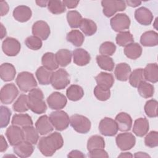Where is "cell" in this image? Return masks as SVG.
<instances>
[{
  "label": "cell",
  "instance_id": "cell-8",
  "mask_svg": "<svg viewBox=\"0 0 158 158\" xmlns=\"http://www.w3.org/2000/svg\"><path fill=\"white\" fill-rule=\"evenodd\" d=\"M130 23V17L123 13L116 14L110 20L111 28L116 32H121L128 29Z\"/></svg>",
  "mask_w": 158,
  "mask_h": 158
},
{
  "label": "cell",
  "instance_id": "cell-34",
  "mask_svg": "<svg viewBox=\"0 0 158 158\" xmlns=\"http://www.w3.org/2000/svg\"><path fill=\"white\" fill-rule=\"evenodd\" d=\"M12 124L19 127H25L33 125V121L31 117L27 114H15L12 119Z\"/></svg>",
  "mask_w": 158,
  "mask_h": 158
},
{
  "label": "cell",
  "instance_id": "cell-46",
  "mask_svg": "<svg viewBox=\"0 0 158 158\" xmlns=\"http://www.w3.org/2000/svg\"><path fill=\"white\" fill-rule=\"evenodd\" d=\"M116 46L114 43L110 41H105L102 43L99 49V53L104 56H112L115 52Z\"/></svg>",
  "mask_w": 158,
  "mask_h": 158
},
{
  "label": "cell",
  "instance_id": "cell-47",
  "mask_svg": "<svg viewBox=\"0 0 158 158\" xmlns=\"http://www.w3.org/2000/svg\"><path fill=\"white\" fill-rule=\"evenodd\" d=\"M25 45L31 50H38L43 45V43L41 39L35 36H30L27 37L25 40Z\"/></svg>",
  "mask_w": 158,
  "mask_h": 158
},
{
  "label": "cell",
  "instance_id": "cell-21",
  "mask_svg": "<svg viewBox=\"0 0 158 158\" xmlns=\"http://www.w3.org/2000/svg\"><path fill=\"white\" fill-rule=\"evenodd\" d=\"M73 62L78 66H84L88 64L91 60L90 54L82 48H77L73 51Z\"/></svg>",
  "mask_w": 158,
  "mask_h": 158
},
{
  "label": "cell",
  "instance_id": "cell-54",
  "mask_svg": "<svg viewBox=\"0 0 158 158\" xmlns=\"http://www.w3.org/2000/svg\"><path fill=\"white\" fill-rule=\"evenodd\" d=\"M68 157H85V156L84 155V154L78 150H73L71 152H70L69 153V154L67 155Z\"/></svg>",
  "mask_w": 158,
  "mask_h": 158
},
{
  "label": "cell",
  "instance_id": "cell-14",
  "mask_svg": "<svg viewBox=\"0 0 158 158\" xmlns=\"http://www.w3.org/2000/svg\"><path fill=\"white\" fill-rule=\"evenodd\" d=\"M6 136L9 143L12 146L23 141L22 129L17 125H12L9 127L6 130Z\"/></svg>",
  "mask_w": 158,
  "mask_h": 158
},
{
  "label": "cell",
  "instance_id": "cell-7",
  "mask_svg": "<svg viewBox=\"0 0 158 158\" xmlns=\"http://www.w3.org/2000/svg\"><path fill=\"white\" fill-rule=\"evenodd\" d=\"M102 12L107 17L114 15L117 12L123 11L126 9V3L124 1L103 0L101 1Z\"/></svg>",
  "mask_w": 158,
  "mask_h": 158
},
{
  "label": "cell",
  "instance_id": "cell-44",
  "mask_svg": "<svg viewBox=\"0 0 158 158\" xmlns=\"http://www.w3.org/2000/svg\"><path fill=\"white\" fill-rule=\"evenodd\" d=\"M47 6L49 11L53 14H60L65 11V6L60 1H49Z\"/></svg>",
  "mask_w": 158,
  "mask_h": 158
},
{
  "label": "cell",
  "instance_id": "cell-2",
  "mask_svg": "<svg viewBox=\"0 0 158 158\" xmlns=\"http://www.w3.org/2000/svg\"><path fill=\"white\" fill-rule=\"evenodd\" d=\"M28 105L29 109L35 114H41L47 110V106L44 101L43 91L39 88H34L28 94Z\"/></svg>",
  "mask_w": 158,
  "mask_h": 158
},
{
  "label": "cell",
  "instance_id": "cell-33",
  "mask_svg": "<svg viewBox=\"0 0 158 158\" xmlns=\"http://www.w3.org/2000/svg\"><path fill=\"white\" fill-rule=\"evenodd\" d=\"M79 27L81 31L86 36H92L97 31L96 23L88 19H83Z\"/></svg>",
  "mask_w": 158,
  "mask_h": 158
},
{
  "label": "cell",
  "instance_id": "cell-18",
  "mask_svg": "<svg viewBox=\"0 0 158 158\" xmlns=\"http://www.w3.org/2000/svg\"><path fill=\"white\" fill-rule=\"evenodd\" d=\"M14 152L19 157L25 158L30 157L34 151L33 144L23 141L21 143L15 145L13 148Z\"/></svg>",
  "mask_w": 158,
  "mask_h": 158
},
{
  "label": "cell",
  "instance_id": "cell-58",
  "mask_svg": "<svg viewBox=\"0 0 158 158\" xmlns=\"http://www.w3.org/2000/svg\"><path fill=\"white\" fill-rule=\"evenodd\" d=\"M48 1H36V3L40 7H46L48 5Z\"/></svg>",
  "mask_w": 158,
  "mask_h": 158
},
{
  "label": "cell",
  "instance_id": "cell-31",
  "mask_svg": "<svg viewBox=\"0 0 158 158\" xmlns=\"http://www.w3.org/2000/svg\"><path fill=\"white\" fill-rule=\"evenodd\" d=\"M23 141L29 142L33 144H36L39 139V133L32 125L23 127L22 128Z\"/></svg>",
  "mask_w": 158,
  "mask_h": 158
},
{
  "label": "cell",
  "instance_id": "cell-10",
  "mask_svg": "<svg viewBox=\"0 0 158 158\" xmlns=\"http://www.w3.org/2000/svg\"><path fill=\"white\" fill-rule=\"evenodd\" d=\"M99 130L100 133L104 136H113L117 133L118 129L115 120L109 117H104L99 122Z\"/></svg>",
  "mask_w": 158,
  "mask_h": 158
},
{
  "label": "cell",
  "instance_id": "cell-17",
  "mask_svg": "<svg viewBox=\"0 0 158 158\" xmlns=\"http://www.w3.org/2000/svg\"><path fill=\"white\" fill-rule=\"evenodd\" d=\"M35 128L41 135H46L52 132L54 130V127L46 115H42L38 118L35 123Z\"/></svg>",
  "mask_w": 158,
  "mask_h": 158
},
{
  "label": "cell",
  "instance_id": "cell-43",
  "mask_svg": "<svg viewBox=\"0 0 158 158\" xmlns=\"http://www.w3.org/2000/svg\"><path fill=\"white\" fill-rule=\"evenodd\" d=\"M129 83L134 88H137L139 84L144 81L143 69H136L131 72L129 76Z\"/></svg>",
  "mask_w": 158,
  "mask_h": 158
},
{
  "label": "cell",
  "instance_id": "cell-6",
  "mask_svg": "<svg viewBox=\"0 0 158 158\" xmlns=\"http://www.w3.org/2000/svg\"><path fill=\"white\" fill-rule=\"evenodd\" d=\"M70 82L69 75L68 72L63 69H59L52 74L51 84L56 89L59 90L64 89Z\"/></svg>",
  "mask_w": 158,
  "mask_h": 158
},
{
  "label": "cell",
  "instance_id": "cell-39",
  "mask_svg": "<svg viewBox=\"0 0 158 158\" xmlns=\"http://www.w3.org/2000/svg\"><path fill=\"white\" fill-rule=\"evenodd\" d=\"M115 41L118 46L125 47L128 44L133 43L134 38L129 31H123L119 32L117 35Z\"/></svg>",
  "mask_w": 158,
  "mask_h": 158
},
{
  "label": "cell",
  "instance_id": "cell-55",
  "mask_svg": "<svg viewBox=\"0 0 158 158\" xmlns=\"http://www.w3.org/2000/svg\"><path fill=\"white\" fill-rule=\"evenodd\" d=\"M7 147H8V145H7V143L5 138H4L3 135H1V138H0V151L1 152H4L5 151H6Z\"/></svg>",
  "mask_w": 158,
  "mask_h": 158
},
{
  "label": "cell",
  "instance_id": "cell-52",
  "mask_svg": "<svg viewBox=\"0 0 158 158\" xmlns=\"http://www.w3.org/2000/svg\"><path fill=\"white\" fill-rule=\"evenodd\" d=\"M65 6H66L69 9L75 8L78 4L79 3V1H72V0H64L62 1Z\"/></svg>",
  "mask_w": 158,
  "mask_h": 158
},
{
  "label": "cell",
  "instance_id": "cell-19",
  "mask_svg": "<svg viewBox=\"0 0 158 158\" xmlns=\"http://www.w3.org/2000/svg\"><path fill=\"white\" fill-rule=\"evenodd\" d=\"M115 121L117 125L118 129L120 131H127L131 128L132 118L126 112H120L116 117Z\"/></svg>",
  "mask_w": 158,
  "mask_h": 158
},
{
  "label": "cell",
  "instance_id": "cell-15",
  "mask_svg": "<svg viewBox=\"0 0 158 158\" xmlns=\"http://www.w3.org/2000/svg\"><path fill=\"white\" fill-rule=\"evenodd\" d=\"M51 33L48 24L43 20H38L35 22L32 26V33L41 40H46L49 36Z\"/></svg>",
  "mask_w": 158,
  "mask_h": 158
},
{
  "label": "cell",
  "instance_id": "cell-24",
  "mask_svg": "<svg viewBox=\"0 0 158 158\" xmlns=\"http://www.w3.org/2000/svg\"><path fill=\"white\" fill-rule=\"evenodd\" d=\"M16 75L15 67L10 63H4L0 66V77L4 81H10L14 79Z\"/></svg>",
  "mask_w": 158,
  "mask_h": 158
},
{
  "label": "cell",
  "instance_id": "cell-49",
  "mask_svg": "<svg viewBox=\"0 0 158 158\" xmlns=\"http://www.w3.org/2000/svg\"><path fill=\"white\" fill-rule=\"evenodd\" d=\"M144 143L147 147L153 148L158 146V132L150 131L144 138Z\"/></svg>",
  "mask_w": 158,
  "mask_h": 158
},
{
  "label": "cell",
  "instance_id": "cell-40",
  "mask_svg": "<svg viewBox=\"0 0 158 158\" xmlns=\"http://www.w3.org/2000/svg\"><path fill=\"white\" fill-rule=\"evenodd\" d=\"M12 107L15 112H27L29 109L28 105V96L25 94H20L16 101L14 103Z\"/></svg>",
  "mask_w": 158,
  "mask_h": 158
},
{
  "label": "cell",
  "instance_id": "cell-13",
  "mask_svg": "<svg viewBox=\"0 0 158 158\" xmlns=\"http://www.w3.org/2000/svg\"><path fill=\"white\" fill-rule=\"evenodd\" d=\"M66 97L59 92H53L47 98V103L49 108L53 110H60L67 104Z\"/></svg>",
  "mask_w": 158,
  "mask_h": 158
},
{
  "label": "cell",
  "instance_id": "cell-48",
  "mask_svg": "<svg viewBox=\"0 0 158 158\" xmlns=\"http://www.w3.org/2000/svg\"><path fill=\"white\" fill-rule=\"evenodd\" d=\"M10 110L4 106H1V121H0V127L1 128L6 127L10 122V118L11 116Z\"/></svg>",
  "mask_w": 158,
  "mask_h": 158
},
{
  "label": "cell",
  "instance_id": "cell-22",
  "mask_svg": "<svg viewBox=\"0 0 158 158\" xmlns=\"http://www.w3.org/2000/svg\"><path fill=\"white\" fill-rule=\"evenodd\" d=\"M149 129V122L147 118L141 117L136 119L133 124V132L139 137H143L146 135Z\"/></svg>",
  "mask_w": 158,
  "mask_h": 158
},
{
  "label": "cell",
  "instance_id": "cell-9",
  "mask_svg": "<svg viewBox=\"0 0 158 158\" xmlns=\"http://www.w3.org/2000/svg\"><path fill=\"white\" fill-rule=\"evenodd\" d=\"M18 94L19 91L17 86L14 83H7L1 89V102L4 104H11L17 98Z\"/></svg>",
  "mask_w": 158,
  "mask_h": 158
},
{
  "label": "cell",
  "instance_id": "cell-32",
  "mask_svg": "<svg viewBox=\"0 0 158 158\" xmlns=\"http://www.w3.org/2000/svg\"><path fill=\"white\" fill-rule=\"evenodd\" d=\"M66 95L69 100L77 101L83 98L84 96V91L80 86L78 85H72L67 89Z\"/></svg>",
  "mask_w": 158,
  "mask_h": 158
},
{
  "label": "cell",
  "instance_id": "cell-51",
  "mask_svg": "<svg viewBox=\"0 0 158 158\" xmlns=\"http://www.w3.org/2000/svg\"><path fill=\"white\" fill-rule=\"evenodd\" d=\"M88 156L89 157H109V155L107 152L104 149L101 148H98L93 149L88 152Z\"/></svg>",
  "mask_w": 158,
  "mask_h": 158
},
{
  "label": "cell",
  "instance_id": "cell-4",
  "mask_svg": "<svg viewBox=\"0 0 158 158\" xmlns=\"http://www.w3.org/2000/svg\"><path fill=\"white\" fill-rule=\"evenodd\" d=\"M49 118L54 128L58 131L65 130L70 124L69 116L63 110H57L51 112Z\"/></svg>",
  "mask_w": 158,
  "mask_h": 158
},
{
  "label": "cell",
  "instance_id": "cell-53",
  "mask_svg": "<svg viewBox=\"0 0 158 158\" xmlns=\"http://www.w3.org/2000/svg\"><path fill=\"white\" fill-rule=\"evenodd\" d=\"M1 7V16H4L9 12V5L6 1H1L0 2Z\"/></svg>",
  "mask_w": 158,
  "mask_h": 158
},
{
  "label": "cell",
  "instance_id": "cell-16",
  "mask_svg": "<svg viewBox=\"0 0 158 158\" xmlns=\"http://www.w3.org/2000/svg\"><path fill=\"white\" fill-rule=\"evenodd\" d=\"M135 18L141 25H149L152 22L153 15L149 9L141 7L135 10Z\"/></svg>",
  "mask_w": 158,
  "mask_h": 158
},
{
  "label": "cell",
  "instance_id": "cell-25",
  "mask_svg": "<svg viewBox=\"0 0 158 158\" xmlns=\"http://www.w3.org/2000/svg\"><path fill=\"white\" fill-rule=\"evenodd\" d=\"M131 72V69L130 66L125 62L117 64L114 70V74L116 78L122 81H127Z\"/></svg>",
  "mask_w": 158,
  "mask_h": 158
},
{
  "label": "cell",
  "instance_id": "cell-41",
  "mask_svg": "<svg viewBox=\"0 0 158 158\" xmlns=\"http://www.w3.org/2000/svg\"><path fill=\"white\" fill-rule=\"evenodd\" d=\"M82 19L81 15L77 10H70L67 14V22L72 28L79 27Z\"/></svg>",
  "mask_w": 158,
  "mask_h": 158
},
{
  "label": "cell",
  "instance_id": "cell-23",
  "mask_svg": "<svg viewBox=\"0 0 158 158\" xmlns=\"http://www.w3.org/2000/svg\"><path fill=\"white\" fill-rule=\"evenodd\" d=\"M98 86L106 89H110L114 83V78L112 74L101 72L95 77Z\"/></svg>",
  "mask_w": 158,
  "mask_h": 158
},
{
  "label": "cell",
  "instance_id": "cell-59",
  "mask_svg": "<svg viewBox=\"0 0 158 158\" xmlns=\"http://www.w3.org/2000/svg\"><path fill=\"white\" fill-rule=\"evenodd\" d=\"M118 157H132L133 155L130 152H122Z\"/></svg>",
  "mask_w": 158,
  "mask_h": 158
},
{
  "label": "cell",
  "instance_id": "cell-36",
  "mask_svg": "<svg viewBox=\"0 0 158 158\" xmlns=\"http://www.w3.org/2000/svg\"><path fill=\"white\" fill-rule=\"evenodd\" d=\"M41 63L43 66L51 71L55 70L59 67V65L55 59V54L52 52H48L44 54L41 58Z\"/></svg>",
  "mask_w": 158,
  "mask_h": 158
},
{
  "label": "cell",
  "instance_id": "cell-42",
  "mask_svg": "<svg viewBox=\"0 0 158 158\" xmlns=\"http://www.w3.org/2000/svg\"><path fill=\"white\" fill-rule=\"evenodd\" d=\"M104 139L102 136L99 135H94L91 136L87 141V149L88 151L98 148L104 149Z\"/></svg>",
  "mask_w": 158,
  "mask_h": 158
},
{
  "label": "cell",
  "instance_id": "cell-38",
  "mask_svg": "<svg viewBox=\"0 0 158 158\" xmlns=\"http://www.w3.org/2000/svg\"><path fill=\"white\" fill-rule=\"evenodd\" d=\"M137 88L138 93L144 98H149L154 95V87L148 82L143 81L139 84Z\"/></svg>",
  "mask_w": 158,
  "mask_h": 158
},
{
  "label": "cell",
  "instance_id": "cell-12",
  "mask_svg": "<svg viewBox=\"0 0 158 158\" xmlns=\"http://www.w3.org/2000/svg\"><path fill=\"white\" fill-rule=\"evenodd\" d=\"M21 48L20 42L15 38L12 37L6 38L2 43V49L3 52L8 56H17Z\"/></svg>",
  "mask_w": 158,
  "mask_h": 158
},
{
  "label": "cell",
  "instance_id": "cell-37",
  "mask_svg": "<svg viewBox=\"0 0 158 158\" xmlns=\"http://www.w3.org/2000/svg\"><path fill=\"white\" fill-rule=\"evenodd\" d=\"M96 62L98 66L104 70L112 71L114 68V62L113 59L108 56L98 55L96 56Z\"/></svg>",
  "mask_w": 158,
  "mask_h": 158
},
{
  "label": "cell",
  "instance_id": "cell-3",
  "mask_svg": "<svg viewBox=\"0 0 158 158\" xmlns=\"http://www.w3.org/2000/svg\"><path fill=\"white\" fill-rule=\"evenodd\" d=\"M15 81L20 90L25 93L29 92L37 86V82L33 75L28 72L19 73Z\"/></svg>",
  "mask_w": 158,
  "mask_h": 158
},
{
  "label": "cell",
  "instance_id": "cell-30",
  "mask_svg": "<svg viewBox=\"0 0 158 158\" xmlns=\"http://www.w3.org/2000/svg\"><path fill=\"white\" fill-rule=\"evenodd\" d=\"M52 73V71L47 69L44 66H41L36 70L35 75L40 84L42 85H48L51 84Z\"/></svg>",
  "mask_w": 158,
  "mask_h": 158
},
{
  "label": "cell",
  "instance_id": "cell-60",
  "mask_svg": "<svg viewBox=\"0 0 158 158\" xmlns=\"http://www.w3.org/2000/svg\"><path fill=\"white\" fill-rule=\"evenodd\" d=\"M1 38L2 39L6 35V28H4V27L3 26V25L2 23H1Z\"/></svg>",
  "mask_w": 158,
  "mask_h": 158
},
{
  "label": "cell",
  "instance_id": "cell-28",
  "mask_svg": "<svg viewBox=\"0 0 158 158\" xmlns=\"http://www.w3.org/2000/svg\"><path fill=\"white\" fill-rule=\"evenodd\" d=\"M124 54L129 59L135 60L142 54V48L137 43H132L125 46Z\"/></svg>",
  "mask_w": 158,
  "mask_h": 158
},
{
  "label": "cell",
  "instance_id": "cell-5",
  "mask_svg": "<svg viewBox=\"0 0 158 158\" xmlns=\"http://www.w3.org/2000/svg\"><path fill=\"white\" fill-rule=\"evenodd\" d=\"M70 124L77 132L86 134L90 130L91 122L85 116L79 114L72 115L70 118Z\"/></svg>",
  "mask_w": 158,
  "mask_h": 158
},
{
  "label": "cell",
  "instance_id": "cell-45",
  "mask_svg": "<svg viewBox=\"0 0 158 158\" xmlns=\"http://www.w3.org/2000/svg\"><path fill=\"white\" fill-rule=\"evenodd\" d=\"M157 101L155 99L148 101L144 107V112L147 116L151 118L157 117Z\"/></svg>",
  "mask_w": 158,
  "mask_h": 158
},
{
  "label": "cell",
  "instance_id": "cell-57",
  "mask_svg": "<svg viewBox=\"0 0 158 158\" xmlns=\"http://www.w3.org/2000/svg\"><path fill=\"white\" fill-rule=\"evenodd\" d=\"M134 157H150V156L148 154H147L146 152H138L135 154Z\"/></svg>",
  "mask_w": 158,
  "mask_h": 158
},
{
  "label": "cell",
  "instance_id": "cell-1",
  "mask_svg": "<svg viewBox=\"0 0 158 158\" xmlns=\"http://www.w3.org/2000/svg\"><path fill=\"white\" fill-rule=\"evenodd\" d=\"M64 144L63 138L60 133L54 132L47 136L41 137L38 143V148L43 155L52 156L57 150Z\"/></svg>",
  "mask_w": 158,
  "mask_h": 158
},
{
  "label": "cell",
  "instance_id": "cell-29",
  "mask_svg": "<svg viewBox=\"0 0 158 158\" xmlns=\"http://www.w3.org/2000/svg\"><path fill=\"white\" fill-rule=\"evenodd\" d=\"M72 55L71 51L69 49H62L55 54V59L59 65L66 67L71 62Z\"/></svg>",
  "mask_w": 158,
  "mask_h": 158
},
{
  "label": "cell",
  "instance_id": "cell-26",
  "mask_svg": "<svg viewBox=\"0 0 158 158\" xmlns=\"http://www.w3.org/2000/svg\"><path fill=\"white\" fill-rule=\"evenodd\" d=\"M144 80L155 83L158 81V66L156 63L148 64L143 69Z\"/></svg>",
  "mask_w": 158,
  "mask_h": 158
},
{
  "label": "cell",
  "instance_id": "cell-11",
  "mask_svg": "<svg viewBox=\"0 0 158 158\" xmlns=\"http://www.w3.org/2000/svg\"><path fill=\"white\" fill-rule=\"evenodd\" d=\"M117 147L122 151H127L134 147L136 143L135 136L131 133L118 134L115 138Z\"/></svg>",
  "mask_w": 158,
  "mask_h": 158
},
{
  "label": "cell",
  "instance_id": "cell-27",
  "mask_svg": "<svg viewBox=\"0 0 158 158\" xmlns=\"http://www.w3.org/2000/svg\"><path fill=\"white\" fill-rule=\"evenodd\" d=\"M140 43L143 46L152 47L158 44V34L151 30L143 33L140 38Z\"/></svg>",
  "mask_w": 158,
  "mask_h": 158
},
{
  "label": "cell",
  "instance_id": "cell-35",
  "mask_svg": "<svg viewBox=\"0 0 158 158\" xmlns=\"http://www.w3.org/2000/svg\"><path fill=\"white\" fill-rule=\"evenodd\" d=\"M66 39L67 41L71 43L73 46L80 47L84 42L85 36L79 30H73L67 33Z\"/></svg>",
  "mask_w": 158,
  "mask_h": 158
},
{
  "label": "cell",
  "instance_id": "cell-50",
  "mask_svg": "<svg viewBox=\"0 0 158 158\" xmlns=\"http://www.w3.org/2000/svg\"><path fill=\"white\" fill-rule=\"evenodd\" d=\"M94 94L98 100L105 101L110 98V89H106L97 85L94 89Z\"/></svg>",
  "mask_w": 158,
  "mask_h": 158
},
{
  "label": "cell",
  "instance_id": "cell-20",
  "mask_svg": "<svg viewBox=\"0 0 158 158\" xmlns=\"http://www.w3.org/2000/svg\"><path fill=\"white\" fill-rule=\"evenodd\" d=\"M13 17L18 22H26L31 17L32 12L27 6L20 5L16 7L13 10Z\"/></svg>",
  "mask_w": 158,
  "mask_h": 158
},
{
  "label": "cell",
  "instance_id": "cell-56",
  "mask_svg": "<svg viewBox=\"0 0 158 158\" xmlns=\"http://www.w3.org/2000/svg\"><path fill=\"white\" fill-rule=\"evenodd\" d=\"M125 3H127L129 6L136 7L139 6L141 4V1H125Z\"/></svg>",
  "mask_w": 158,
  "mask_h": 158
}]
</instances>
